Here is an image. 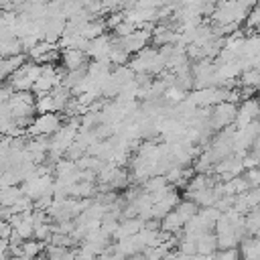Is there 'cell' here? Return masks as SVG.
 I'll return each instance as SVG.
<instances>
[{
	"label": "cell",
	"mask_w": 260,
	"mask_h": 260,
	"mask_svg": "<svg viewBox=\"0 0 260 260\" xmlns=\"http://www.w3.org/2000/svg\"><path fill=\"white\" fill-rule=\"evenodd\" d=\"M63 124V118L57 112H43L37 118H32V122L24 128L26 136H51L55 130H59V126Z\"/></svg>",
	"instance_id": "6da1fadb"
},
{
	"label": "cell",
	"mask_w": 260,
	"mask_h": 260,
	"mask_svg": "<svg viewBox=\"0 0 260 260\" xmlns=\"http://www.w3.org/2000/svg\"><path fill=\"white\" fill-rule=\"evenodd\" d=\"M39 69H41L39 63H35V61H24L20 67H16V69L6 77V79H8V85H10L14 91H18V89H30L32 83H35V79H37V75H39Z\"/></svg>",
	"instance_id": "7a4b0ae2"
},
{
	"label": "cell",
	"mask_w": 260,
	"mask_h": 260,
	"mask_svg": "<svg viewBox=\"0 0 260 260\" xmlns=\"http://www.w3.org/2000/svg\"><path fill=\"white\" fill-rule=\"evenodd\" d=\"M236 104L232 102H217L209 108V118H207V126L211 128V132H217L221 130L223 126L232 124L234 122V116H236Z\"/></svg>",
	"instance_id": "3957f363"
},
{
	"label": "cell",
	"mask_w": 260,
	"mask_h": 260,
	"mask_svg": "<svg viewBox=\"0 0 260 260\" xmlns=\"http://www.w3.org/2000/svg\"><path fill=\"white\" fill-rule=\"evenodd\" d=\"M110 47H112V35L102 32V35H98V37L89 39L85 53H87V57H89V59H108Z\"/></svg>",
	"instance_id": "277c9868"
},
{
	"label": "cell",
	"mask_w": 260,
	"mask_h": 260,
	"mask_svg": "<svg viewBox=\"0 0 260 260\" xmlns=\"http://www.w3.org/2000/svg\"><path fill=\"white\" fill-rule=\"evenodd\" d=\"M87 59H89L87 53L81 49H63L59 61H61L63 69L69 71V69H83L87 65Z\"/></svg>",
	"instance_id": "5b68a950"
},
{
	"label": "cell",
	"mask_w": 260,
	"mask_h": 260,
	"mask_svg": "<svg viewBox=\"0 0 260 260\" xmlns=\"http://www.w3.org/2000/svg\"><path fill=\"white\" fill-rule=\"evenodd\" d=\"M195 248L197 254L203 258H215V250H217V242H215V234L213 230H205L195 238Z\"/></svg>",
	"instance_id": "8992f818"
},
{
	"label": "cell",
	"mask_w": 260,
	"mask_h": 260,
	"mask_svg": "<svg viewBox=\"0 0 260 260\" xmlns=\"http://www.w3.org/2000/svg\"><path fill=\"white\" fill-rule=\"evenodd\" d=\"M238 252L246 260H260V238L258 236H244L238 242Z\"/></svg>",
	"instance_id": "52a82bcc"
},
{
	"label": "cell",
	"mask_w": 260,
	"mask_h": 260,
	"mask_svg": "<svg viewBox=\"0 0 260 260\" xmlns=\"http://www.w3.org/2000/svg\"><path fill=\"white\" fill-rule=\"evenodd\" d=\"M183 219L179 217V213L175 209H171L165 217H160V230L167 232V234H181V228H183Z\"/></svg>",
	"instance_id": "ba28073f"
},
{
	"label": "cell",
	"mask_w": 260,
	"mask_h": 260,
	"mask_svg": "<svg viewBox=\"0 0 260 260\" xmlns=\"http://www.w3.org/2000/svg\"><path fill=\"white\" fill-rule=\"evenodd\" d=\"M244 228L248 236H258L260 234V209L252 207L244 213Z\"/></svg>",
	"instance_id": "9c48e42d"
},
{
	"label": "cell",
	"mask_w": 260,
	"mask_h": 260,
	"mask_svg": "<svg viewBox=\"0 0 260 260\" xmlns=\"http://www.w3.org/2000/svg\"><path fill=\"white\" fill-rule=\"evenodd\" d=\"M45 244H47V242H43V240H37V238H28V240H22V244H20V250H22L20 258H35V256H39V254L43 252Z\"/></svg>",
	"instance_id": "30bf717a"
},
{
	"label": "cell",
	"mask_w": 260,
	"mask_h": 260,
	"mask_svg": "<svg viewBox=\"0 0 260 260\" xmlns=\"http://www.w3.org/2000/svg\"><path fill=\"white\" fill-rule=\"evenodd\" d=\"M22 195V189L18 185H8L0 189V205L2 207H10L18 197Z\"/></svg>",
	"instance_id": "8fae6325"
},
{
	"label": "cell",
	"mask_w": 260,
	"mask_h": 260,
	"mask_svg": "<svg viewBox=\"0 0 260 260\" xmlns=\"http://www.w3.org/2000/svg\"><path fill=\"white\" fill-rule=\"evenodd\" d=\"M258 81H260L258 67H252V69H244V71L240 73L238 85H240V87H258Z\"/></svg>",
	"instance_id": "7c38bea8"
},
{
	"label": "cell",
	"mask_w": 260,
	"mask_h": 260,
	"mask_svg": "<svg viewBox=\"0 0 260 260\" xmlns=\"http://www.w3.org/2000/svg\"><path fill=\"white\" fill-rule=\"evenodd\" d=\"M187 95V91L185 89H181V87H177V85H167L165 87V91H162V102H167V104H177V102H181L183 98Z\"/></svg>",
	"instance_id": "4fadbf2b"
},
{
	"label": "cell",
	"mask_w": 260,
	"mask_h": 260,
	"mask_svg": "<svg viewBox=\"0 0 260 260\" xmlns=\"http://www.w3.org/2000/svg\"><path fill=\"white\" fill-rule=\"evenodd\" d=\"M134 28H136V26H134V24H132L130 20L122 18V20H120V22H118V24H116V26L112 28V35L120 39V37H126V35H130V32L134 30Z\"/></svg>",
	"instance_id": "5bb4252c"
},
{
	"label": "cell",
	"mask_w": 260,
	"mask_h": 260,
	"mask_svg": "<svg viewBox=\"0 0 260 260\" xmlns=\"http://www.w3.org/2000/svg\"><path fill=\"white\" fill-rule=\"evenodd\" d=\"M242 177L246 179L248 187H258V185H260V171H258V167L244 169V171H242Z\"/></svg>",
	"instance_id": "9a60e30c"
},
{
	"label": "cell",
	"mask_w": 260,
	"mask_h": 260,
	"mask_svg": "<svg viewBox=\"0 0 260 260\" xmlns=\"http://www.w3.org/2000/svg\"><path fill=\"white\" fill-rule=\"evenodd\" d=\"M215 258H219V260H238V258H240L238 246H232V248H219V250H215Z\"/></svg>",
	"instance_id": "2e32d148"
}]
</instances>
